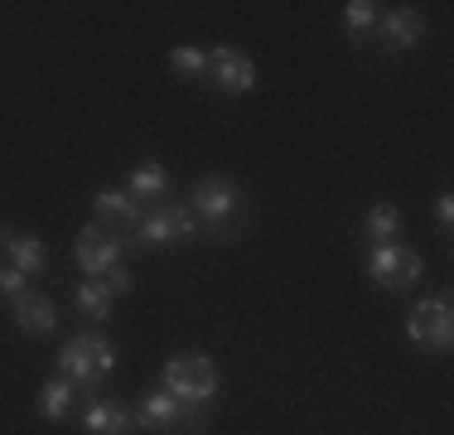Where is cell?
I'll return each instance as SVG.
<instances>
[{
	"label": "cell",
	"instance_id": "3957f363",
	"mask_svg": "<svg viewBox=\"0 0 454 435\" xmlns=\"http://www.w3.org/2000/svg\"><path fill=\"white\" fill-rule=\"evenodd\" d=\"M420 271H426L420 252H411V247H402V242H377L372 252H367V276H372L377 286H387V290L416 286Z\"/></svg>",
	"mask_w": 454,
	"mask_h": 435
},
{
	"label": "cell",
	"instance_id": "7402d4cb",
	"mask_svg": "<svg viewBox=\"0 0 454 435\" xmlns=\"http://www.w3.org/2000/svg\"><path fill=\"white\" fill-rule=\"evenodd\" d=\"M102 286L112 290V296H131V286H136V281H131V271H126V266H112V271L102 276Z\"/></svg>",
	"mask_w": 454,
	"mask_h": 435
},
{
	"label": "cell",
	"instance_id": "7a4b0ae2",
	"mask_svg": "<svg viewBox=\"0 0 454 435\" xmlns=\"http://www.w3.org/2000/svg\"><path fill=\"white\" fill-rule=\"evenodd\" d=\"M165 392H175V397L184 401V407H208L213 392H218V373H213V358L203 353H179L165 363V383H160Z\"/></svg>",
	"mask_w": 454,
	"mask_h": 435
},
{
	"label": "cell",
	"instance_id": "7c38bea8",
	"mask_svg": "<svg viewBox=\"0 0 454 435\" xmlns=\"http://www.w3.org/2000/svg\"><path fill=\"white\" fill-rule=\"evenodd\" d=\"M377 29H382V44H392V49H411V44L426 35V25H420V15L411 5L387 10V15L377 20Z\"/></svg>",
	"mask_w": 454,
	"mask_h": 435
},
{
	"label": "cell",
	"instance_id": "ac0fdd59",
	"mask_svg": "<svg viewBox=\"0 0 454 435\" xmlns=\"http://www.w3.org/2000/svg\"><path fill=\"white\" fill-rule=\"evenodd\" d=\"M78 310L88 314V320H106V310H112V290H106L102 281H82L78 286Z\"/></svg>",
	"mask_w": 454,
	"mask_h": 435
},
{
	"label": "cell",
	"instance_id": "44dd1931",
	"mask_svg": "<svg viewBox=\"0 0 454 435\" xmlns=\"http://www.w3.org/2000/svg\"><path fill=\"white\" fill-rule=\"evenodd\" d=\"M343 25H348L353 35L372 29L377 25V5H372V0H348V5H343Z\"/></svg>",
	"mask_w": 454,
	"mask_h": 435
},
{
	"label": "cell",
	"instance_id": "cb8c5ba5",
	"mask_svg": "<svg viewBox=\"0 0 454 435\" xmlns=\"http://www.w3.org/2000/svg\"><path fill=\"white\" fill-rule=\"evenodd\" d=\"M435 218H440V223H454V194H440V199H435Z\"/></svg>",
	"mask_w": 454,
	"mask_h": 435
},
{
	"label": "cell",
	"instance_id": "4fadbf2b",
	"mask_svg": "<svg viewBox=\"0 0 454 435\" xmlns=\"http://www.w3.org/2000/svg\"><path fill=\"white\" fill-rule=\"evenodd\" d=\"M126 194H131L136 203H155V199H165V194H169V174H165V165H155V160L136 165V170H131V184H126Z\"/></svg>",
	"mask_w": 454,
	"mask_h": 435
},
{
	"label": "cell",
	"instance_id": "603a6c76",
	"mask_svg": "<svg viewBox=\"0 0 454 435\" xmlns=\"http://www.w3.org/2000/svg\"><path fill=\"white\" fill-rule=\"evenodd\" d=\"M0 296H25V271H15V266H0Z\"/></svg>",
	"mask_w": 454,
	"mask_h": 435
},
{
	"label": "cell",
	"instance_id": "8992f818",
	"mask_svg": "<svg viewBox=\"0 0 454 435\" xmlns=\"http://www.w3.org/2000/svg\"><path fill=\"white\" fill-rule=\"evenodd\" d=\"M406 334L411 344H426V348H445L454 344V310H450V296H435V300H420L406 320Z\"/></svg>",
	"mask_w": 454,
	"mask_h": 435
},
{
	"label": "cell",
	"instance_id": "52a82bcc",
	"mask_svg": "<svg viewBox=\"0 0 454 435\" xmlns=\"http://www.w3.org/2000/svg\"><path fill=\"white\" fill-rule=\"evenodd\" d=\"M208 68H213V83H218L223 92H232V97H242V92L256 87V63L247 59V53H237L232 44H213Z\"/></svg>",
	"mask_w": 454,
	"mask_h": 435
},
{
	"label": "cell",
	"instance_id": "5b68a950",
	"mask_svg": "<svg viewBox=\"0 0 454 435\" xmlns=\"http://www.w3.org/2000/svg\"><path fill=\"white\" fill-rule=\"evenodd\" d=\"M193 233H203V227H199V218H193L189 203H165V209H155V213L140 218L131 242H140V247H169V242L193 237Z\"/></svg>",
	"mask_w": 454,
	"mask_h": 435
},
{
	"label": "cell",
	"instance_id": "6da1fadb",
	"mask_svg": "<svg viewBox=\"0 0 454 435\" xmlns=\"http://www.w3.org/2000/svg\"><path fill=\"white\" fill-rule=\"evenodd\" d=\"M189 209H193L199 227L213 237V242H227V223H232L237 209H242V194H237L232 179H218V174H213V179H203L199 189H193Z\"/></svg>",
	"mask_w": 454,
	"mask_h": 435
},
{
	"label": "cell",
	"instance_id": "ffe728a7",
	"mask_svg": "<svg viewBox=\"0 0 454 435\" xmlns=\"http://www.w3.org/2000/svg\"><path fill=\"white\" fill-rule=\"evenodd\" d=\"M82 344H88V353H92V363H97V373H116V348H112V339H106V334H82Z\"/></svg>",
	"mask_w": 454,
	"mask_h": 435
},
{
	"label": "cell",
	"instance_id": "8fae6325",
	"mask_svg": "<svg viewBox=\"0 0 454 435\" xmlns=\"http://www.w3.org/2000/svg\"><path fill=\"white\" fill-rule=\"evenodd\" d=\"M10 304H15V324H20L25 334H53V324H59V310H53L49 296L25 290V296H15Z\"/></svg>",
	"mask_w": 454,
	"mask_h": 435
},
{
	"label": "cell",
	"instance_id": "9a60e30c",
	"mask_svg": "<svg viewBox=\"0 0 454 435\" xmlns=\"http://www.w3.org/2000/svg\"><path fill=\"white\" fill-rule=\"evenodd\" d=\"M73 397H78V387H73L68 377H49V383L39 387V411H44L49 421H63L73 411Z\"/></svg>",
	"mask_w": 454,
	"mask_h": 435
},
{
	"label": "cell",
	"instance_id": "30bf717a",
	"mask_svg": "<svg viewBox=\"0 0 454 435\" xmlns=\"http://www.w3.org/2000/svg\"><path fill=\"white\" fill-rule=\"evenodd\" d=\"M0 252H10V266L15 271H25V276H35V271H44V242L39 237H29V233H10L5 223H0Z\"/></svg>",
	"mask_w": 454,
	"mask_h": 435
},
{
	"label": "cell",
	"instance_id": "d6986e66",
	"mask_svg": "<svg viewBox=\"0 0 454 435\" xmlns=\"http://www.w3.org/2000/svg\"><path fill=\"white\" fill-rule=\"evenodd\" d=\"M112 421H116V401L92 397L88 416H82V431H88V435H112Z\"/></svg>",
	"mask_w": 454,
	"mask_h": 435
},
{
	"label": "cell",
	"instance_id": "e0dca14e",
	"mask_svg": "<svg viewBox=\"0 0 454 435\" xmlns=\"http://www.w3.org/2000/svg\"><path fill=\"white\" fill-rule=\"evenodd\" d=\"M169 68L184 73V78H199V73H208V53L199 44H175L169 49Z\"/></svg>",
	"mask_w": 454,
	"mask_h": 435
},
{
	"label": "cell",
	"instance_id": "9c48e42d",
	"mask_svg": "<svg viewBox=\"0 0 454 435\" xmlns=\"http://www.w3.org/2000/svg\"><path fill=\"white\" fill-rule=\"evenodd\" d=\"M136 421H140L145 431H179V426H184V401L175 397V392L155 387V392H145V397H140Z\"/></svg>",
	"mask_w": 454,
	"mask_h": 435
},
{
	"label": "cell",
	"instance_id": "ba28073f",
	"mask_svg": "<svg viewBox=\"0 0 454 435\" xmlns=\"http://www.w3.org/2000/svg\"><path fill=\"white\" fill-rule=\"evenodd\" d=\"M59 377H68L73 387H82V392H92V397H97V387H102V373H97L88 344H82V334H73V339L59 348Z\"/></svg>",
	"mask_w": 454,
	"mask_h": 435
},
{
	"label": "cell",
	"instance_id": "277c9868",
	"mask_svg": "<svg viewBox=\"0 0 454 435\" xmlns=\"http://www.w3.org/2000/svg\"><path fill=\"white\" fill-rule=\"evenodd\" d=\"M121 252H126V237L121 233H106L102 223H88L73 242V257H78V271L88 281H102L112 266H121Z\"/></svg>",
	"mask_w": 454,
	"mask_h": 435
},
{
	"label": "cell",
	"instance_id": "5bb4252c",
	"mask_svg": "<svg viewBox=\"0 0 454 435\" xmlns=\"http://www.w3.org/2000/svg\"><path fill=\"white\" fill-rule=\"evenodd\" d=\"M92 209H97V218H116V223H131V227L145 218V209H140L126 189H97Z\"/></svg>",
	"mask_w": 454,
	"mask_h": 435
},
{
	"label": "cell",
	"instance_id": "2e32d148",
	"mask_svg": "<svg viewBox=\"0 0 454 435\" xmlns=\"http://www.w3.org/2000/svg\"><path fill=\"white\" fill-rule=\"evenodd\" d=\"M363 227H367V237H372V247L377 242H396V233H402V213H396V203H372L363 218Z\"/></svg>",
	"mask_w": 454,
	"mask_h": 435
}]
</instances>
